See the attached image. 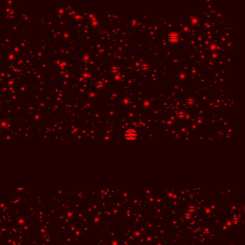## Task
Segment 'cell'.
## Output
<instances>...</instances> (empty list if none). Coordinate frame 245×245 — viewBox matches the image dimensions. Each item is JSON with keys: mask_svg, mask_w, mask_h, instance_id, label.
<instances>
[{"mask_svg": "<svg viewBox=\"0 0 245 245\" xmlns=\"http://www.w3.org/2000/svg\"><path fill=\"white\" fill-rule=\"evenodd\" d=\"M179 39V35H178V33H176L175 32H172L170 33L169 35V40L171 43H176L177 41Z\"/></svg>", "mask_w": 245, "mask_h": 245, "instance_id": "obj_2", "label": "cell"}, {"mask_svg": "<svg viewBox=\"0 0 245 245\" xmlns=\"http://www.w3.org/2000/svg\"><path fill=\"white\" fill-rule=\"evenodd\" d=\"M137 133L133 129H129L124 133V139L127 140H135L137 139Z\"/></svg>", "mask_w": 245, "mask_h": 245, "instance_id": "obj_1", "label": "cell"}, {"mask_svg": "<svg viewBox=\"0 0 245 245\" xmlns=\"http://www.w3.org/2000/svg\"><path fill=\"white\" fill-rule=\"evenodd\" d=\"M178 117H179V118L180 119H183V117H184L185 116V115H184V113L183 112H179L178 114Z\"/></svg>", "mask_w": 245, "mask_h": 245, "instance_id": "obj_3", "label": "cell"}]
</instances>
